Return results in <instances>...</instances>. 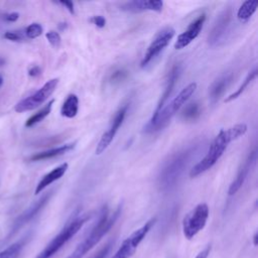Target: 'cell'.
Here are the masks:
<instances>
[{
  "label": "cell",
  "mask_w": 258,
  "mask_h": 258,
  "mask_svg": "<svg viewBox=\"0 0 258 258\" xmlns=\"http://www.w3.org/2000/svg\"><path fill=\"white\" fill-rule=\"evenodd\" d=\"M247 132V125L244 123L236 124L228 129H221L217 136L212 141L207 154L196 164L189 171L191 178L199 176L213 167L221 158L228 145L233 141L243 136Z\"/></svg>",
  "instance_id": "1"
},
{
  "label": "cell",
  "mask_w": 258,
  "mask_h": 258,
  "mask_svg": "<svg viewBox=\"0 0 258 258\" xmlns=\"http://www.w3.org/2000/svg\"><path fill=\"white\" fill-rule=\"evenodd\" d=\"M197 152V145H190L173 153L162 165L157 176V185L161 191L175 187L180 176Z\"/></svg>",
  "instance_id": "2"
},
{
  "label": "cell",
  "mask_w": 258,
  "mask_h": 258,
  "mask_svg": "<svg viewBox=\"0 0 258 258\" xmlns=\"http://www.w3.org/2000/svg\"><path fill=\"white\" fill-rule=\"evenodd\" d=\"M120 213L121 206L117 208L112 216H109L107 207H104L98 223L91 230L90 234L77 246V248L67 258H83L110 231V229L114 226L115 222L119 218Z\"/></svg>",
  "instance_id": "3"
},
{
  "label": "cell",
  "mask_w": 258,
  "mask_h": 258,
  "mask_svg": "<svg viewBox=\"0 0 258 258\" xmlns=\"http://www.w3.org/2000/svg\"><path fill=\"white\" fill-rule=\"evenodd\" d=\"M197 89V83H190L184 87L165 107H163L153 120H149L144 126L145 133H153L163 129L178 112V110L186 103Z\"/></svg>",
  "instance_id": "4"
},
{
  "label": "cell",
  "mask_w": 258,
  "mask_h": 258,
  "mask_svg": "<svg viewBox=\"0 0 258 258\" xmlns=\"http://www.w3.org/2000/svg\"><path fill=\"white\" fill-rule=\"evenodd\" d=\"M89 219L88 216H79L71 221L62 230L54 236L50 242L44 247V249L35 258H51L58 250L64 246L84 226V224Z\"/></svg>",
  "instance_id": "5"
},
{
  "label": "cell",
  "mask_w": 258,
  "mask_h": 258,
  "mask_svg": "<svg viewBox=\"0 0 258 258\" xmlns=\"http://www.w3.org/2000/svg\"><path fill=\"white\" fill-rule=\"evenodd\" d=\"M209 213L208 205L201 203L184 216L182 220V233L187 240L192 239L205 228L209 218Z\"/></svg>",
  "instance_id": "6"
},
{
  "label": "cell",
  "mask_w": 258,
  "mask_h": 258,
  "mask_svg": "<svg viewBox=\"0 0 258 258\" xmlns=\"http://www.w3.org/2000/svg\"><path fill=\"white\" fill-rule=\"evenodd\" d=\"M58 84V79H51L47 81L41 88H39L36 92H34L32 95L26 97L25 99L18 102L14 110L17 113H22L26 111H31L40 105H42L54 92L56 86Z\"/></svg>",
  "instance_id": "7"
},
{
  "label": "cell",
  "mask_w": 258,
  "mask_h": 258,
  "mask_svg": "<svg viewBox=\"0 0 258 258\" xmlns=\"http://www.w3.org/2000/svg\"><path fill=\"white\" fill-rule=\"evenodd\" d=\"M154 222L155 219H150L142 227L135 230L130 236H128L123 241V243L112 256V258H130L135 253L141 241L148 234L151 227L154 225Z\"/></svg>",
  "instance_id": "8"
},
{
  "label": "cell",
  "mask_w": 258,
  "mask_h": 258,
  "mask_svg": "<svg viewBox=\"0 0 258 258\" xmlns=\"http://www.w3.org/2000/svg\"><path fill=\"white\" fill-rule=\"evenodd\" d=\"M174 33L175 30L171 26H166L162 28L147 47L144 56L141 59L140 67L145 68L149 62H151L168 45V43L174 36Z\"/></svg>",
  "instance_id": "9"
},
{
  "label": "cell",
  "mask_w": 258,
  "mask_h": 258,
  "mask_svg": "<svg viewBox=\"0 0 258 258\" xmlns=\"http://www.w3.org/2000/svg\"><path fill=\"white\" fill-rule=\"evenodd\" d=\"M232 17H233V12L231 7L225 8L219 14L208 36V42L211 46H216L222 40H224L226 34L230 29Z\"/></svg>",
  "instance_id": "10"
},
{
  "label": "cell",
  "mask_w": 258,
  "mask_h": 258,
  "mask_svg": "<svg viewBox=\"0 0 258 258\" xmlns=\"http://www.w3.org/2000/svg\"><path fill=\"white\" fill-rule=\"evenodd\" d=\"M127 108H128V106L125 105V106L119 108V110L115 113L108 130L104 132L100 141L97 144L96 151H95L96 154H101L102 152H104L107 149V147L110 145V143L113 141L117 131L119 130V128L121 127V125L125 119V116L127 113Z\"/></svg>",
  "instance_id": "11"
},
{
  "label": "cell",
  "mask_w": 258,
  "mask_h": 258,
  "mask_svg": "<svg viewBox=\"0 0 258 258\" xmlns=\"http://www.w3.org/2000/svg\"><path fill=\"white\" fill-rule=\"evenodd\" d=\"M205 21H206L205 13H202L194 21H191L188 24L187 28L177 36L176 41L174 43V48L182 49L185 46H187L194 39H196L197 36L200 34L201 30L203 29Z\"/></svg>",
  "instance_id": "12"
},
{
  "label": "cell",
  "mask_w": 258,
  "mask_h": 258,
  "mask_svg": "<svg viewBox=\"0 0 258 258\" xmlns=\"http://www.w3.org/2000/svg\"><path fill=\"white\" fill-rule=\"evenodd\" d=\"M52 191L46 192L45 195H43L37 202H35L33 205H31L26 211H24L14 222L13 226H12V230L10 232V236L13 235L15 232H17L22 226H24L26 223H28L29 221H31L47 204V202L49 201L50 197H51Z\"/></svg>",
  "instance_id": "13"
},
{
  "label": "cell",
  "mask_w": 258,
  "mask_h": 258,
  "mask_svg": "<svg viewBox=\"0 0 258 258\" xmlns=\"http://www.w3.org/2000/svg\"><path fill=\"white\" fill-rule=\"evenodd\" d=\"M180 73H181V66L179 63H175L174 66H172V68L170 69V71L168 72L167 74V78H166V81H165V86H164V90H163V93L162 95L160 96L158 102H157V105L155 107V110L150 118V120H153L156 115L158 114V112L163 108L165 102L167 101V99L169 98V96L171 95L172 91H173V88L180 76Z\"/></svg>",
  "instance_id": "14"
},
{
  "label": "cell",
  "mask_w": 258,
  "mask_h": 258,
  "mask_svg": "<svg viewBox=\"0 0 258 258\" xmlns=\"http://www.w3.org/2000/svg\"><path fill=\"white\" fill-rule=\"evenodd\" d=\"M256 160H257V150H256V148H254L250 152V154L248 155L247 159L244 161V163L242 164L240 169L238 170L236 178L231 182L229 189H228L229 196L235 195L242 187V185L244 184V182L249 174V171L254 166Z\"/></svg>",
  "instance_id": "15"
},
{
  "label": "cell",
  "mask_w": 258,
  "mask_h": 258,
  "mask_svg": "<svg viewBox=\"0 0 258 258\" xmlns=\"http://www.w3.org/2000/svg\"><path fill=\"white\" fill-rule=\"evenodd\" d=\"M121 10L137 13L143 11H155L161 12L163 8V2L160 0H134L124 3L121 7Z\"/></svg>",
  "instance_id": "16"
},
{
  "label": "cell",
  "mask_w": 258,
  "mask_h": 258,
  "mask_svg": "<svg viewBox=\"0 0 258 258\" xmlns=\"http://www.w3.org/2000/svg\"><path fill=\"white\" fill-rule=\"evenodd\" d=\"M232 79H233V76L231 74H227L217 79L211 85L209 90V99L211 104L215 105L220 100V98L224 95L225 91L227 90L230 83L232 82Z\"/></svg>",
  "instance_id": "17"
},
{
  "label": "cell",
  "mask_w": 258,
  "mask_h": 258,
  "mask_svg": "<svg viewBox=\"0 0 258 258\" xmlns=\"http://www.w3.org/2000/svg\"><path fill=\"white\" fill-rule=\"evenodd\" d=\"M68 167H69V164L67 162H64V163H61L58 166L54 167L52 170H50L46 174H44L42 176V178L39 180V182L37 183V185L35 187V190H34V194L38 195L45 187H47L49 184H51L55 180L59 179L67 172Z\"/></svg>",
  "instance_id": "18"
},
{
  "label": "cell",
  "mask_w": 258,
  "mask_h": 258,
  "mask_svg": "<svg viewBox=\"0 0 258 258\" xmlns=\"http://www.w3.org/2000/svg\"><path fill=\"white\" fill-rule=\"evenodd\" d=\"M76 146V142L74 143H69V144H64L55 148H51L48 150H44L38 153H35L33 155H31L29 157V159L31 161H39V160H44V159H49L52 157H56L59 155H62L64 153H67L68 151H71L72 149H74Z\"/></svg>",
  "instance_id": "19"
},
{
  "label": "cell",
  "mask_w": 258,
  "mask_h": 258,
  "mask_svg": "<svg viewBox=\"0 0 258 258\" xmlns=\"http://www.w3.org/2000/svg\"><path fill=\"white\" fill-rule=\"evenodd\" d=\"M79 111V99L75 94H70L64 100L61 108L60 115L66 118H74Z\"/></svg>",
  "instance_id": "20"
},
{
  "label": "cell",
  "mask_w": 258,
  "mask_h": 258,
  "mask_svg": "<svg viewBox=\"0 0 258 258\" xmlns=\"http://www.w3.org/2000/svg\"><path fill=\"white\" fill-rule=\"evenodd\" d=\"M202 115V108L198 102H190L182 109L180 118L184 122H195Z\"/></svg>",
  "instance_id": "21"
},
{
  "label": "cell",
  "mask_w": 258,
  "mask_h": 258,
  "mask_svg": "<svg viewBox=\"0 0 258 258\" xmlns=\"http://www.w3.org/2000/svg\"><path fill=\"white\" fill-rule=\"evenodd\" d=\"M258 7V1L256 0H248L245 1L240 8L238 9L237 12V18L241 22H247L255 13Z\"/></svg>",
  "instance_id": "22"
},
{
  "label": "cell",
  "mask_w": 258,
  "mask_h": 258,
  "mask_svg": "<svg viewBox=\"0 0 258 258\" xmlns=\"http://www.w3.org/2000/svg\"><path fill=\"white\" fill-rule=\"evenodd\" d=\"M54 103V100H50L46 105H44L39 111H37L35 114H33L32 116H30L26 122H25V127H32L34 126L35 124L41 122L46 116L49 115L50 111H51V108H52V105Z\"/></svg>",
  "instance_id": "23"
},
{
  "label": "cell",
  "mask_w": 258,
  "mask_h": 258,
  "mask_svg": "<svg viewBox=\"0 0 258 258\" xmlns=\"http://www.w3.org/2000/svg\"><path fill=\"white\" fill-rule=\"evenodd\" d=\"M256 77H257V69L254 68V69L247 75V77H246L245 80L242 82V84L240 85V87H239L234 93H232L231 95H229L224 101H225L226 103H228V102H231V101L237 99V98L246 90V88L256 79Z\"/></svg>",
  "instance_id": "24"
},
{
  "label": "cell",
  "mask_w": 258,
  "mask_h": 258,
  "mask_svg": "<svg viewBox=\"0 0 258 258\" xmlns=\"http://www.w3.org/2000/svg\"><path fill=\"white\" fill-rule=\"evenodd\" d=\"M24 246V241H17L2 251H0V258H17Z\"/></svg>",
  "instance_id": "25"
},
{
  "label": "cell",
  "mask_w": 258,
  "mask_h": 258,
  "mask_svg": "<svg viewBox=\"0 0 258 258\" xmlns=\"http://www.w3.org/2000/svg\"><path fill=\"white\" fill-rule=\"evenodd\" d=\"M128 78V71L125 69L115 70L109 77V83L113 86L123 83Z\"/></svg>",
  "instance_id": "26"
},
{
  "label": "cell",
  "mask_w": 258,
  "mask_h": 258,
  "mask_svg": "<svg viewBox=\"0 0 258 258\" xmlns=\"http://www.w3.org/2000/svg\"><path fill=\"white\" fill-rule=\"evenodd\" d=\"M42 31H43V28L42 26L39 24V23H31L29 24L25 30H24V34L26 37L30 38V39H33V38H36L38 36H40L42 34Z\"/></svg>",
  "instance_id": "27"
},
{
  "label": "cell",
  "mask_w": 258,
  "mask_h": 258,
  "mask_svg": "<svg viewBox=\"0 0 258 258\" xmlns=\"http://www.w3.org/2000/svg\"><path fill=\"white\" fill-rule=\"evenodd\" d=\"M45 37L46 39L48 40V42L55 48L59 47L60 46V43H61V38H60V35L57 31H54V30H50L48 32H46L45 34Z\"/></svg>",
  "instance_id": "28"
},
{
  "label": "cell",
  "mask_w": 258,
  "mask_h": 258,
  "mask_svg": "<svg viewBox=\"0 0 258 258\" xmlns=\"http://www.w3.org/2000/svg\"><path fill=\"white\" fill-rule=\"evenodd\" d=\"M4 38L11 41H20L23 39V33L19 31H6Z\"/></svg>",
  "instance_id": "29"
},
{
  "label": "cell",
  "mask_w": 258,
  "mask_h": 258,
  "mask_svg": "<svg viewBox=\"0 0 258 258\" xmlns=\"http://www.w3.org/2000/svg\"><path fill=\"white\" fill-rule=\"evenodd\" d=\"M112 245H113V242H112V241H111V242H108L103 248H101V249L97 252V254H95V256H94L93 258H105V257L107 256L108 252L110 251Z\"/></svg>",
  "instance_id": "30"
},
{
  "label": "cell",
  "mask_w": 258,
  "mask_h": 258,
  "mask_svg": "<svg viewBox=\"0 0 258 258\" xmlns=\"http://www.w3.org/2000/svg\"><path fill=\"white\" fill-rule=\"evenodd\" d=\"M90 22L99 28H103L106 25V19L102 15H95V16L91 17Z\"/></svg>",
  "instance_id": "31"
},
{
  "label": "cell",
  "mask_w": 258,
  "mask_h": 258,
  "mask_svg": "<svg viewBox=\"0 0 258 258\" xmlns=\"http://www.w3.org/2000/svg\"><path fill=\"white\" fill-rule=\"evenodd\" d=\"M40 74H41V69L38 66H32L28 70V75L32 78L38 77Z\"/></svg>",
  "instance_id": "32"
},
{
  "label": "cell",
  "mask_w": 258,
  "mask_h": 258,
  "mask_svg": "<svg viewBox=\"0 0 258 258\" xmlns=\"http://www.w3.org/2000/svg\"><path fill=\"white\" fill-rule=\"evenodd\" d=\"M19 18V14L17 12H11L4 15V19L8 22H15Z\"/></svg>",
  "instance_id": "33"
},
{
  "label": "cell",
  "mask_w": 258,
  "mask_h": 258,
  "mask_svg": "<svg viewBox=\"0 0 258 258\" xmlns=\"http://www.w3.org/2000/svg\"><path fill=\"white\" fill-rule=\"evenodd\" d=\"M210 252H211V246L209 245L206 248H204L202 251H200L195 258H208Z\"/></svg>",
  "instance_id": "34"
},
{
  "label": "cell",
  "mask_w": 258,
  "mask_h": 258,
  "mask_svg": "<svg viewBox=\"0 0 258 258\" xmlns=\"http://www.w3.org/2000/svg\"><path fill=\"white\" fill-rule=\"evenodd\" d=\"M60 5L64 6L71 13H75V9H74V3L72 1H59L58 2Z\"/></svg>",
  "instance_id": "35"
},
{
  "label": "cell",
  "mask_w": 258,
  "mask_h": 258,
  "mask_svg": "<svg viewBox=\"0 0 258 258\" xmlns=\"http://www.w3.org/2000/svg\"><path fill=\"white\" fill-rule=\"evenodd\" d=\"M257 236H258V234L256 232L254 234V236H253V244H254V246H257Z\"/></svg>",
  "instance_id": "36"
},
{
  "label": "cell",
  "mask_w": 258,
  "mask_h": 258,
  "mask_svg": "<svg viewBox=\"0 0 258 258\" xmlns=\"http://www.w3.org/2000/svg\"><path fill=\"white\" fill-rule=\"evenodd\" d=\"M2 84H3V78H2V76H0V87L2 86Z\"/></svg>",
  "instance_id": "37"
}]
</instances>
